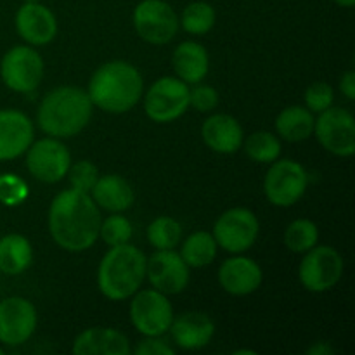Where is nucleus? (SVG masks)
Listing matches in <instances>:
<instances>
[{"instance_id":"58836bf2","label":"nucleus","mask_w":355,"mask_h":355,"mask_svg":"<svg viewBox=\"0 0 355 355\" xmlns=\"http://www.w3.org/2000/svg\"><path fill=\"white\" fill-rule=\"evenodd\" d=\"M335 2L342 7H352L355 3V0H335Z\"/></svg>"},{"instance_id":"f3484780","label":"nucleus","mask_w":355,"mask_h":355,"mask_svg":"<svg viewBox=\"0 0 355 355\" xmlns=\"http://www.w3.org/2000/svg\"><path fill=\"white\" fill-rule=\"evenodd\" d=\"M16 28L17 33L28 44L45 45L54 40L58 33V21L51 9L42 6L40 2H24L16 14Z\"/></svg>"},{"instance_id":"f8f14e48","label":"nucleus","mask_w":355,"mask_h":355,"mask_svg":"<svg viewBox=\"0 0 355 355\" xmlns=\"http://www.w3.org/2000/svg\"><path fill=\"white\" fill-rule=\"evenodd\" d=\"M314 132L322 148L333 155L352 156L355 153V121L350 111L329 106L315 120Z\"/></svg>"},{"instance_id":"b1692460","label":"nucleus","mask_w":355,"mask_h":355,"mask_svg":"<svg viewBox=\"0 0 355 355\" xmlns=\"http://www.w3.org/2000/svg\"><path fill=\"white\" fill-rule=\"evenodd\" d=\"M33 250L21 234H9L0 239V270L7 276H17L30 267Z\"/></svg>"},{"instance_id":"c9c22d12","label":"nucleus","mask_w":355,"mask_h":355,"mask_svg":"<svg viewBox=\"0 0 355 355\" xmlns=\"http://www.w3.org/2000/svg\"><path fill=\"white\" fill-rule=\"evenodd\" d=\"M137 355H173L172 347L166 345V342L159 340L158 336H146L135 349Z\"/></svg>"},{"instance_id":"393cba45","label":"nucleus","mask_w":355,"mask_h":355,"mask_svg":"<svg viewBox=\"0 0 355 355\" xmlns=\"http://www.w3.org/2000/svg\"><path fill=\"white\" fill-rule=\"evenodd\" d=\"M314 116L309 110L300 106H290L279 113L276 128L283 139L290 142H300L314 134Z\"/></svg>"},{"instance_id":"e433bc0d","label":"nucleus","mask_w":355,"mask_h":355,"mask_svg":"<svg viewBox=\"0 0 355 355\" xmlns=\"http://www.w3.org/2000/svg\"><path fill=\"white\" fill-rule=\"evenodd\" d=\"M340 89H342L343 96L347 97L349 101L355 99V73L354 71H347L345 75L342 76L340 80Z\"/></svg>"},{"instance_id":"bb28decb","label":"nucleus","mask_w":355,"mask_h":355,"mask_svg":"<svg viewBox=\"0 0 355 355\" xmlns=\"http://www.w3.org/2000/svg\"><path fill=\"white\" fill-rule=\"evenodd\" d=\"M319 239L318 225L307 218H298L291 222L284 231V245L295 253H304L314 248Z\"/></svg>"},{"instance_id":"412c9836","label":"nucleus","mask_w":355,"mask_h":355,"mask_svg":"<svg viewBox=\"0 0 355 355\" xmlns=\"http://www.w3.org/2000/svg\"><path fill=\"white\" fill-rule=\"evenodd\" d=\"M201 135L208 148L222 155L236 153L243 146V128L231 114H214L205 120Z\"/></svg>"},{"instance_id":"a211bd4d","label":"nucleus","mask_w":355,"mask_h":355,"mask_svg":"<svg viewBox=\"0 0 355 355\" xmlns=\"http://www.w3.org/2000/svg\"><path fill=\"white\" fill-rule=\"evenodd\" d=\"M218 281L227 293L243 297V295H250L259 290L262 284V269L252 259L234 257V259H227L220 266Z\"/></svg>"},{"instance_id":"39448f33","label":"nucleus","mask_w":355,"mask_h":355,"mask_svg":"<svg viewBox=\"0 0 355 355\" xmlns=\"http://www.w3.org/2000/svg\"><path fill=\"white\" fill-rule=\"evenodd\" d=\"M189 107V87L173 76H163L151 85L144 101L146 114L156 123H170Z\"/></svg>"},{"instance_id":"79ce46f5","label":"nucleus","mask_w":355,"mask_h":355,"mask_svg":"<svg viewBox=\"0 0 355 355\" xmlns=\"http://www.w3.org/2000/svg\"><path fill=\"white\" fill-rule=\"evenodd\" d=\"M0 355H3V350L2 349H0Z\"/></svg>"},{"instance_id":"ddd939ff","label":"nucleus","mask_w":355,"mask_h":355,"mask_svg":"<svg viewBox=\"0 0 355 355\" xmlns=\"http://www.w3.org/2000/svg\"><path fill=\"white\" fill-rule=\"evenodd\" d=\"M26 165L31 175L42 182H59L68 173L71 156L66 146L55 139H40L26 149Z\"/></svg>"},{"instance_id":"ea45409f","label":"nucleus","mask_w":355,"mask_h":355,"mask_svg":"<svg viewBox=\"0 0 355 355\" xmlns=\"http://www.w3.org/2000/svg\"><path fill=\"white\" fill-rule=\"evenodd\" d=\"M236 355H243V354H252V355H255V352H253V350H238V352H234Z\"/></svg>"},{"instance_id":"7ed1b4c3","label":"nucleus","mask_w":355,"mask_h":355,"mask_svg":"<svg viewBox=\"0 0 355 355\" xmlns=\"http://www.w3.org/2000/svg\"><path fill=\"white\" fill-rule=\"evenodd\" d=\"M92 101L78 87H58L44 97L38 107V125L52 137H73L89 123Z\"/></svg>"},{"instance_id":"473e14b6","label":"nucleus","mask_w":355,"mask_h":355,"mask_svg":"<svg viewBox=\"0 0 355 355\" xmlns=\"http://www.w3.org/2000/svg\"><path fill=\"white\" fill-rule=\"evenodd\" d=\"M28 187L26 182L19 177L12 175V173H3L0 175V201L3 205H19L21 201L26 200Z\"/></svg>"},{"instance_id":"a878e982","label":"nucleus","mask_w":355,"mask_h":355,"mask_svg":"<svg viewBox=\"0 0 355 355\" xmlns=\"http://www.w3.org/2000/svg\"><path fill=\"white\" fill-rule=\"evenodd\" d=\"M215 255H217V241L214 234H208L205 231L191 234L184 241L182 252H180V257L189 267L208 266L214 262Z\"/></svg>"},{"instance_id":"4c0bfd02","label":"nucleus","mask_w":355,"mask_h":355,"mask_svg":"<svg viewBox=\"0 0 355 355\" xmlns=\"http://www.w3.org/2000/svg\"><path fill=\"white\" fill-rule=\"evenodd\" d=\"M309 354L311 355H331V354H335V350H333L326 342H319L318 345H314L312 349H309Z\"/></svg>"},{"instance_id":"423d86ee","label":"nucleus","mask_w":355,"mask_h":355,"mask_svg":"<svg viewBox=\"0 0 355 355\" xmlns=\"http://www.w3.org/2000/svg\"><path fill=\"white\" fill-rule=\"evenodd\" d=\"M309 184V173L293 159L274 162L266 175L263 191L267 200L276 207H291L304 196Z\"/></svg>"},{"instance_id":"72a5a7b5","label":"nucleus","mask_w":355,"mask_h":355,"mask_svg":"<svg viewBox=\"0 0 355 355\" xmlns=\"http://www.w3.org/2000/svg\"><path fill=\"white\" fill-rule=\"evenodd\" d=\"M335 101V92H333L331 85L324 82L312 83L307 90H305V104L309 106V111L314 113H322L328 110Z\"/></svg>"},{"instance_id":"dca6fc26","label":"nucleus","mask_w":355,"mask_h":355,"mask_svg":"<svg viewBox=\"0 0 355 355\" xmlns=\"http://www.w3.org/2000/svg\"><path fill=\"white\" fill-rule=\"evenodd\" d=\"M33 142V123L16 110L0 111V162L23 155Z\"/></svg>"},{"instance_id":"0eeeda50","label":"nucleus","mask_w":355,"mask_h":355,"mask_svg":"<svg viewBox=\"0 0 355 355\" xmlns=\"http://www.w3.org/2000/svg\"><path fill=\"white\" fill-rule=\"evenodd\" d=\"M342 274L343 259L331 246H314L309 250L298 270L305 290L314 293L331 290L342 279Z\"/></svg>"},{"instance_id":"9d476101","label":"nucleus","mask_w":355,"mask_h":355,"mask_svg":"<svg viewBox=\"0 0 355 355\" xmlns=\"http://www.w3.org/2000/svg\"><path fill=\"white\" fill-rule=\"evenodd\" d=\"M214 238L225 252H246L259 238V220L246 208H231L215 222Z\"/></svg>"},{"instance_id":"6e6552de","label":"nucleus","mask_w":355,"mask_h":355,"mask_svg":"<svg viewBox=\"0 0 355 355\" xmlns=\"http://www.w3.org/2000/svg\"><path fill=\"white\" fill-rule=\"evenodd\" d=\"M134 26L142 40L163 45L175 37L179 19L165 0H142L134 10Z\"/></svg>"},{"instance_id":"4be33fe9","label":"nucleus","mask_w":355,"mask_h":355,"mask_svg":"<svg viewBox=\"0 0 355 355\" xmlns=\"http://www.w3.org/2000/svg\"><path fill=\"white\" fill-rule=\"evenodd\" d=\"M92 200L97 207L107 211H125L134 203V189L130 184L120 175H104L97 179L96 186L92 187Z\"/></svg>"},{"instance_id":"c756f323","label":"nucleus","mask_w":355,"mask_h":355,"mask_svg":"<svg viewBox=\"0 0 355 355\" xmlns=\"http://www.w3.org/2000/svg\"><path fill=\"white\" fill-rule=\"evenodd\" d=\"M215 9L207 2H193L184 9L182 28L187 33L205 35L214 28Z\"/></svg>"},{"instance_id":"2f4dec72","label":"nucleus","mask_w":355,"mask_h":355,"mask_svg":"<svg viewBox=\"0 0 355 355\" xmlns=\"http://www.w3.org/2000/svg\"><path fill=\"white\" fill-rule=\"evenodd\" d=\"M69 184H71L73 189L82 191V193H90L92 187L96 186L97 179H99V172H97L96 165H92L87 159L75 163V165H69L68 173Z\"/></svg>"},{"instance_id":"1a4fd4ad","label":"nucleus","mask_w":355,"mask_h":355,"mask_svg":"<svg viewBox=\"0 0 355 355\" xmlns=\"http://www.w3.org/2000/svg\"><path fill=\"white\" fill-rule=\"evenodd\" d=\"M130 321L144 336H162L172 326V304L162 291H141L130 304Z\"/></svg>"},{"instance_id":"f03ea898","label":"nucleus","mask_w":355,"mask_h":355,"mask_svg":"<svg viewBox=\"0 0 355 355\" xmlns=\"http://www.w3.org/2000/svg\"><path fill=\"white\" fill-rule=\"evenodd\" d=\"M144 89L141 73L125 61H111L96 69L89 82L90 101L107 113H125L139 103Z\"/></svg>"},{"instance_id":"5701e85b","label":"nucleus","mask_w":355,"mask_h":355,"mask_svg":"<svg viewBox=\"0 0 355 355\" xmlns=\"http://www.w3.org/2000/svg\"><path fill=\"white\" fill-rule=\"evenodd\" d=\"M172 64L182 82L200 83L207 76L210 61L203 45L196 42H182L173 52Z\"/></svg>"},{"instance_id":"cd10ccee","label":"nucleus","mask_w":355,"mask_h":355,"mask_svg":"<svg viewBox=\"0 0 355 355\" xmlns=\"http://www.w3.org/2000/svg\"><path fill=\"white\" fill-rule=\"evenodd\" d=\"M182 227L172 217H158L149 224L148 239L156 250H173L180 241Z\"/></svg>"},{"instance_id":"6ab92c4d","label":"nucleus","mask_w":355,"mask_h":355,"mask_svg":"<svg viewBox=\"0 0 355 355\" xmlns=\"http://www.w3.org/2000/svg\"><path fill=\"white\" fill-rule=\"evenodd\" d=\"M170 331L180 349L198 350L214 338L215 324L203 312H186L177 319L173 318Z\"/></svg>"},{"instance_id":"aec40b11","label":"nucleus","mask_w":355,"mask_h":355,"mask_svg":"<svg viewBox=\"0 0 355 355\" xmlns=\"http://www.w3.org/2000/svg\"><path fill=\"white\" fill-rule=\"evenodd\" d=\"M75 355H128L130 343L116 329L90 328L76 336L73 343Z\"/></svg>"},{"instance_id":"2eb2a0df","label":"nucleus","mask_w":355,"mask_h":355,"mask_svg":"<svg viewBox=\"0 0 355 355\" xmlns=\"http://www.w3.org/2000/svg\"><path fill=\"white\" fill-rule=\"evenodd\" d=\"M146 276L155 290L177 295L189 283V266L173 250H158L146 263Z\"/></svg>"},{"instance_id":"4468645a","label":"nucleus","mask_w":355,"mask_h":355,"mask_svg":"<svg viewBox=\"0 0 355 355\" xmlns=\"http://www.w3.org/2000/svg\"><path fill=\"white\" fill-rule=\"evenodd\" d=\"M37 328V311L33 304L21 297L0 302V342L16 347L28 342Z\"/></svg>"},{"instance_id":"7c9ffc66","label":"nucleus","mask_w":355,"mask_h":355,"mask_svg":"<svg viewBox=\"0 0 355 355\" xmlns=\"http://www.w3.org/2000/svg\"><path fill=\"white\" fill-rule=\"evenodd\" d=\"M132 232H134L132 224L128 222V218L121 217V215H111L106 220L101 222L99 227V236L110 246H118L128 243L132 238Z\"/></svg>"},{"instance_id":"f704fd0d","label":"nucleus","mask_w":355,"mask_h":355,"mask_svg":"<svg viewBox=\"0 0 355 355\" xmlns=\"http://www.w3.org/2000/svg\"><path fill=\"white\" fill-rule=\"evenodd\" d=\"M218 103V94L210 85H196L189 90V104L198 111H211Z\"/></svg>"},{"instance_id":"9b49d317","label":"nucleus","mask_w":355,"mask_h":355,"mask_svg":"<svg viewBox=\"0 0 355 355\" xmlns=\"http://www.w3.org/2000/svg\"><path fill=\"white\" fill-rule=\"evenodd\" d=\"M3 83L14 92H31L44 76V61L31 47L17 45L3 55L0 62Z\"/></svg>"},{"instance_id":"f257e3e1","label":"nucleus","mask_w":355,"mask_h":355,"mask_svg":"<svg viewBox=\"0 0 355 355\" xmlns=\"http://www.w3.org/2000/svg\"><path fill=\"white\" fill-rule=\"evenodd\" d=\"M101 211L89 193L66 189L54 198L49 210V229L61 248L83 252L99 238Z\"/></svg>"},{"instance_id":"20e7f679","label":"nucleus","mask_w":355,"mask_h":355,"mask_svg":"<svg viewBox=\"0 0 355 355\" xmlns=\"http://www.w3.org/2000/svg\"><path fill=\"white\" fill-rule=\"evenodd\" d=\"M144 253L135 246L118 245L111 246L103 257L97 272V284L101 293L110 300H125L141 288L146 277Z\"/></svg>"},{"instance_id":"a19ab883","label":"nucleus","mask_w":355,"mask_h":355,"mask_svg":"<svg viewBox=\"0 0 355 355\" xmlns=\"http://www.w3.org/2000/svg\"><path fill=\"white\" fill-rule=\"evenodd\" d=\"M26 3H33V2H40V0H24Z\"/></svg>"},{"instance_id":"c85d7f7f","label":"nucleus","mask_w":355,"mask_h":355,"mask_svg":"<svg viewBox=\"0 0 355 355\" xmlns=\"http://www.w3.org/2000/svg\"><path fill=\"white\" fill-rule=\"evenodd\" d=\"M245 151L253 162L272 163L279 158L281 144L270 132H255L245 141Z\"/></svg>"}]
</instances>
